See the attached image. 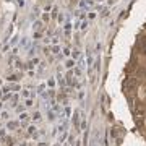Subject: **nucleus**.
Here are the masks:
<instances>
[{
  "label": "nucleus",
  "instance_id": "1",
  "mask_svg": "<svg viewBox=\"0 0 146 146\" xmlns=\"http://www.w3.org/2000/svg\"><path fill=\"white\" fill-rule=\"evenodd\" d=\"M125 93H133L135 91V88H136V78H133V76H130V78H127V81H125Z\"/></svg>",
  "mask_w": 146,
  "mask_h": 146
},
{
  "label": "nucleus",
  "instance_id": "2",
  "mask_svg": "<svg viewBox=\"0 0 146 146\" xmlns=\"http://www.w3.org/2000/svg\"><path fill=\"white\" fill-rule=\"evenodd\" d=\"M138 52L146 55V36L140 37V41H138Z\"/></svg>",
  "mask_w": 146,
  "mask_h": 146
},
{
  "label": "nucleus",
  "instance_id": "3",
  "mask_svg": "<svg viewBox=\"0 0 146 146\" xmlns=\"http://www.w3.org/2000/svg\"><path fill=\"white\" fill-rule=\"evenodd\" d=\"M135 117H136V123H138V125H141V122H143V117H145V112H143V110H136Z\"/></svg>",
  "mask_w": 146,
  "mask_h": 146
}]
</instances>
